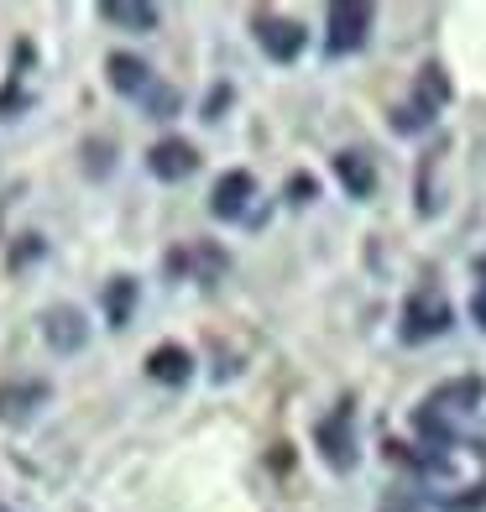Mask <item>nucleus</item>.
<instances>
[{
  "mask_svg": "<svg viewBox=\"0 0 486 512\" xmlns=\"http://www.w3.org/2000/svg\"><path fill=\"white\" fill-rule=\"evenodd\" d=\"M131 298H136V283H131V277H115V283L105 288V314H110L115 330H121V324L131 319Z\"/></svg>",
  "mask_w": 486,
  "mask_h": 512,
  "instance_id": "14",
  "label": "nucleus"
},
{
  "mask_svg": "<svg viewBox=\"0 0 486 512\" xmlns=\"http://www.w3.org/2000/svg\"><path fill=\"white\" fill-rule=\"evenodd\" d=\"M251 194H257V178H251V173H225L215 183V194H210V209H215L220 220H236Z\"/></svg>",
  "mask_w": 486,
  "mask_h": 512,
  "instance_id": "10",
  "label": "nucleus"
},
{
  "mask_svg": "<svg viewBox=\"0 0 486 512\" xmlns=\"http://www.w3.org/2000/svg\"><path fill=\"white\" fill-rule=\"evenodd\" d=\"M445 100H450L445 74H439V68H424L419 84H413V95L398 105V115H392V131H424L434 115L445 110Z\"/></svg>",
  "mask_w": 486,
  "mask_h": 512,
  "instance_id": "1",
  "label": "nucleus"
},
{
  "mask_svg": "<svg viewBox=\"0 0 486 512\" xmlns=\"http://www.w3.org/2000/svg\"><path fill=\"white\" fill-rule=\"evenodd\" d=\"M366 32H372V6H351V0H340V6H330V16H324V48H330L335 58L356 53Z\"/></svg>",
  "mask_w": 486,
  "mask_h": 512,
  "instance_id": "2",
  "label": "nucleus"
},
{
  "mask_svg": "<svg viewBox=\"0 0 486 512\" xmlns=\"http://www.w3.org/2000/svg\"><path fill=\"white\" fill-rule=\"evenodd\" d=\"M37 403H48V382H11L0 387V418L6 424H27L37 413Z\"/></svg>",
  "mask_w": 486,
  "mask_h": 512,
  "instance_id": "8",
  "label": "nucleus"
},
{
  "mask_svg": "<svg viewBox=\"0 0 486 512\" xmlns=\"http://www.w3.org/2000/svg\"><path fill=\"white\" fill-rule=\"evenodd\" d=\"M147 168H152V178H162V183H178V178H189V173L199 168V152H194L189 142H178V136H168V142H157V147L147 152Z\"/></svg>",
  "mask_w": 486,
  "mask_h": 512,
  "instance_id": "7",
  "label": "nucleus"
},
{
  "mask_svg": "<svg viewBox=\"0 0 486 512\" xmlns=\"http://www.w3.org/2000/svg\"><path fill=\"white\" fill-rule=\"evenodd\" d=\"M147 377L152 382H168V387H183L194 377V356L183 351V345H157V351L147 356Z\"/></svg>",
  "mask_w": 486,
  "mask_h": 512,
  "instance_id": "9",
  "label": "nucleus"
},
{
  "mask_svg": "<svg viewBox=\"0 0 486 512\" xmlns=\"http://www.w3.org/2000/svg\"><path fill=\"white\" fill-rule=\"evenodd\" d=\"M173 267H194V272L210 277V272H220V267H225V256H220V251H210V246H199V251H189V256H173Z\"/></svg>",
  "mask_w": 486,
  "mask_h": 512,
  "instance_id": "15",
  "label": "nucleus"
},
{
  "mask_svg": "<svg viewBox=\"0 0 486 512\" xmlns=\"http://www.w3.org/2000/svg\"><path fill=\"white\" fill-rule=\"evenodd\" d=\"M450 304H445V298H439V293H413L408 298V309H403V340L408 345H419V340H434V335H445L450 330Z\"/></svg>",
  "mask_w": 486,
  "mask_h": 512,
  "instance_id": "4",
  "label": "nucleus"
},
{
  "mask_svg": "<svg viewBox=\"0 0 486 512\" xmlns=\"http://www.w3.org/2000/svg\"><path fill=\"white\" fill-rule=\"evenodd\" d=\"M335 173H340V183L356 199H372L377 194V168H372V157H366V152H340L335 157Z\"/></svg>",
  "mask_w": 486,
  "mask_h": 512,
  "instance_id": "12",
  "label": "nucleus"
},
{
  "mask_svg": "<svg viewBox=\"0 0 486 512\" xmlns=\"http://www.w3.org/2000/svg\"><path fill=\"white\" fill-rule=\"evenodd\" d=\"M42 335H48V345H53L58 356H74V351H84V340H89V324H84V314H79V309L58 304V309H48V314H42Z\"/></svg>",
  "mask_w": 486,
  "mask_h": 512,
  "instance_id": "6",
  "label": "nucleus"
},
{
  "mask_svg": "<svg viewBox=\"0 0 486 512\" xmlns=\"http://www.w3.org/2000/svg\"><path fill=\"white\" fill-rule=\"evenodd\" d=\"M110 89H121V95H136V100H142L147 95V89L157 84L152 79V68L142 63V58H131V53H110Z\"/></svg>",
  "mask_w": 486,
  "mask_h": 512,
  "instance_id": "11",
  "label": "nucleus"
},
{
  "mask_svg": "<svg viewBox=\"0 0 486 512\" xmlns=\"http://www.w3.org/2000/svg\"><path fill=\"white\" fill-rule=\"evenodd\" d=\"M251 27H257L262 53L277 58V63H293L298 53H304V42H309V32L298 27V21H283V16H257Z\"/></svg>",
  "mask_w": 486,
  "mask_h": 512,
  "instance_id": "5",
  "label": "nucleus"
},
{
  "mask_svg": "<svg viewBox=\"0 0 486 512\" xmlns=\"http://www.w3.org/2000/svg\"><path fill=\"white\" fill-rule=\"evenodd\" d=\"M351 403H340V408H330V418H319L314 424V445H319V455L335 465V471H351L356 465V439H351Z\"/></svg>",
  "mask_w": 486,
  "mask_h": 512,
  "instance_id": "3",
  "label": "nucleus"
},
{
  "mask_svg": "<svg viewBox=\"0 0 486 512\" xmlns=\"http://www.w3.org/2000/svg\"><path fill=\"white\" fill-rule=\"evenodd\" d=\"M476 319H481V324H486V293H481V298H476Z\"/></svg>",
  "mask_w": 486,
  "mask_h": 512,
  "instance_id": "17",
  "label": "nucleus"
},
{
  "mask_svg": "<svg viewBox=\"0 0 486 512\" xmlns=\"http://www.w3.org/2000/svg\"><path fill=\"white\" fill-rule=\"evenodd\" d=\"M142 100H147V110L157 115V121H168V115L178 110V95H173V89H162V84H152V89H147Z\"/></svg>",
  "mask_w": 486,
  "mask_h": 512,
  "instance_id": "16",
  "label": "nucleus"
},
{
  "mask_svg": "<svg viewBox=\"0 0 486 512\" xmlns=\"http://www.w3.org/2000/svg\"><path fill=\"white\" fill-rule=\"evenodd\" d=\"M100 16L110 27H126V32H152L157 27V6H142V0H105Z\"/></svg>",
  "mask_w": 486,
  "mask_h": 512,
  "instance_id": "13",
  "label": "nucleus"
}]
</instances>
